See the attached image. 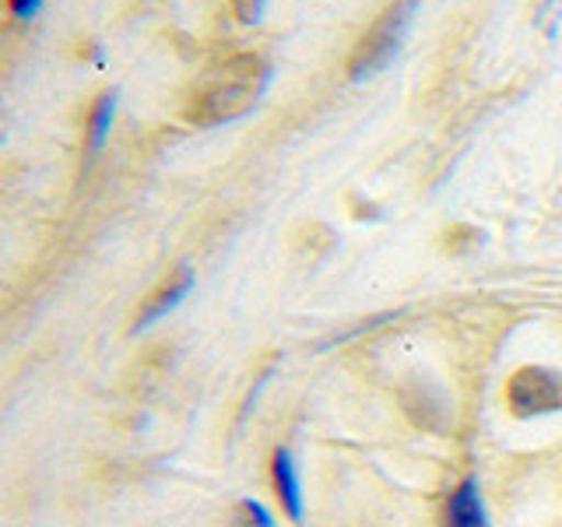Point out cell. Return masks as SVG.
I'll use <instances>...</instances> for the list:
<instances>
[{
	"label": "cell",
	"mask_w": 562,
	"mask_h": 527,
	"mask_svg": "<svg viewBox=\"0 0 562 527\" xmlns=\"http://www.w3.org/2000/svg\"><path fill=\"white\" fill-rule=\"evenodd\" d=\"M268 81H271L268 60L257 57V53H239V57L218 64L198 88H193L187 120L201 123V127L239 120L260 102Z\"/></svg>",
	"instance_id": "obj_1"
},
{
	"label": "cell",
	"mask_w": 562,
	"mask_h": 527,
	"mask_svg": "<svg viewBox=\"0 0 562 527\" xmlns=\"http://www.w3.org/2000/svg\"><path fill=\"white\" fill-rule=\"evenodd\" d=\"M418 11V0H394L386 4L383 14L376 18L369 32L359 40V46L348 57V81H369L394 60V53L401 49L404 35L412 29V18Z\"/></svg>",
	"instance_id": "obj_2"
},
{
	"label": "cell",
	"mask_w": 562,
	"mask_h": 527,
	"mask_svg": "<svg viewBox=\"0 0 562 527\" xmlns=\"http://www.w3.org/2000/svg\"><path fill=\"white\" fill-rule=\"evenodd\" d=\"M506 404L517 418L549 415L562 408V373L549 366H524L506 383Z\"/></svg>",
	"instance_id": "obj_3"
},
{
	"label": "cell",
	"mask_w": 562,
	"mask_h": 527,
	"mask_svg": "<svg viewBox=\"0 0 562 527\" xmlns=\"http://www.w3.org/2000/svg\"><path fill=\"white\" fill-rule=\"evenodd\" d=\"M190 285H193V271L187 268H176V274L166 281V285H158L155 289V295H151V303L137 313V324H134V330H140V327H148V324H155L158 316H166L169 310H176L187 299V292H190Z\"/></svg>",
	"instance_id": "obj_4"
},
{
	"label": "cell",
	"mask_w": 562,
	"mask_h": 527,
	"mask_svg": "<svg viewBox=\"0 0 562 527\" xmlns=\"http://www.w3.org/2000/svg\"><path fill=\"white\" fill-rule=\"evenodd\" d=\"M447 527H488L479 479H464L447 503Z\"/></svg>",
	"instance_id": "obj_5"
},
{
	"label": "cell",
	"mask_w": 562,
	"mask_h": 527,
	"mask_svg": "<svg viewBox=\"0 0 562 527\" xmlns=\"http://www.w3.org/2000/svg\"><path fill=\"white\" fill-rule=\"evenodd\" d=\"M271 474H274V489H278V500L285 506V514L303 524V489H299V474H295V461L285 447L274 450V464H271Z\"/></svg>",
	"instance_id": "obj_6"
},
{
	"label": "cell",
	"mask_w": 562,
	"mask_h": 527,
	"mask_svg": "<svg viewBox=\"0 0 562 527\" xmlns=\"http://www.w3.org/2000/svg\"><path fill=\"white\" fill-rule=\"evenodd\" d=\"M113 113H116V92H102L88 113V137H85V152H88V162L102 152L105 137H110L113 127Z\"/></svg>",
	"instance_id": "obj_7"
},
{
	"label": "cell",
	"mask_w": 562,
	"mask_h": 527,
	"mask_svg": "<svg viewBox=\"0 0 562 527\" xmlns=\"http://www.w3.org/2000/svg\"><path fill=\"white\" fill-rule=\"evenodd\" d=\"M482 243V228L474 225H453L447 228V250L450 254H464L468 246H479Z\"/></svg>",
	"instance_id": "obj_8"
},
{
	"label": "cell",
	"mask_w": 562,
	"mask_h": 527,
	"mask_svg": "<svg viewBox=\"0 0 562 527\" xmlns=\"http://www.w3.org/2000/svg\"><path fill=\"white\" fill-rule=\"evenodd\" d=\"M263 8H268V0H233V11L243 25H257L263 18Z\"/></svg>",
	"instance_id": "obj_9"
},
{
	"label": "cell",
	"mask_w": 562,
	"mask_h": 527,
	"mask_svg": "<svg viewBox=\"0 0 562 527\" xmlns=\"http://www.w3.org/2000/svg\"><path fill=\"white\" fill-rule=\"evenodd\" d=\"M239 509L246 514V520L257 524V527H278V524H274V517H271L268 509H263L257 500H243V503H239Z\"/></svg>",
	"instance_id": "obj_10"
},
{
	"label": "cell",
	"mask_w": 562,
	"mask_h": 527,
	"mask_svg": "<svg viewBox=\"0 0 562 527\" xmlns=\"http://www.w3.org/2000/svg\"><path fill=\"white\" fill-rule=\"evenodd\" d=\"M8 8H11V18L25 22V18H32L35 11L43 8V0H8Z\"/></svg>",
	"instance_id": "obj_11"
}]
</instances>
